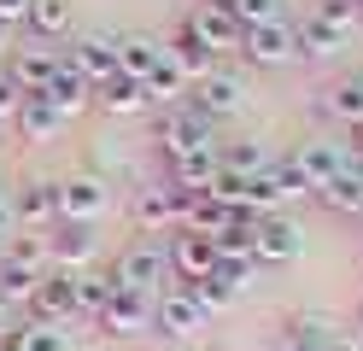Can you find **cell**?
<instances>
[{
  "mask_svg": "<svg viewBox=\"0 0 363 351\" xmlns=\"http://www.w3.org/2000/svg\"><path fill=\"white\" fill-rule=\"evenodd\" d=\"M217 123L206 111H194L188 100L182 106H170V111H158L152 117V147L164 152V158H182V152H199V147H217V135H211Z\"/></svg>",
  "mask_w": 363,
  "mask_h": 351,
  "instance_id": "1",
  "label": "cell"
},
{
  "mask_svg": "<svg viewBox=\"0 0 363 351\" xmlns=\"http://www.w3.org/2000/svg\"><path fill=\"white\" fill-rule=\"evenodd\" d=\"M211 328V316L199 311V299L188 293V287H170V293H158L152 299V334H164V340H176V345H188V340H199Z\"/></svg>",
  "mask_w": 363,
  "mask_h": 351,
  "instance_id": "2",
  "label": "cell"
},
{
  "mask_svg": "<svg viewBox=\"0 0 363 351\" xmlns=\"http://www.w3.org/2000/svg\"><path fill=\"white\" fill-rule=\"evenodd\" d=\"M111 281H118V287H129V293L158 299V293H164V281H170V257H164V246L135 240V246L118 257V264H111Z\"/></svg>",
  "mask_w": 363,
  "mask_h": 351,
  "instance_id": "3",
  "label": "cell"
},
{
  "mask_svg": "<svg viewBox=\"0 0 363 351\" xmlns=\"http://www.w3.org/2000/svg\"><path fill=\"white\" fill-rule=\"evenodd\" d=\"M59 53H65V65H71L88 88H106L111 77H118V35L88 30V35H77V41H59Z\"/></svg>",
  "mask_w": 363,
  "mask_h": 351,
  "instance_id": "4",
  "label": "cell"
},
{
  "mask_svg": "<svg viewBox=\"0 0 363 351\" xmlns=\"http://www.w3.org/2000/svg\"><path fill=\"white\" fill-rule=\"evenodd\" d=\"M240 59L258 65V70H281V65L299 59V30H293L287 18L258 23V30H240Z\"/></svg>",
  "mask_w": 363,
  "mask_h": 351,
  "instance_id": "5",
  "label": "cell"
},
{
  "mask_svg": "<svg viewBox=\"0 0 363 351\" xmlns=\"http://www.w3.org/2000/svg\"><path fill=\"white\" fill-rule=\"evenodd\" d=\"M299 252H305V228L287 211H269V217L252 223V257L258 264H293Z\"/></svg>",
  "mask_w": 363,
  "mask_h": 351,
  "instance_id": "6",
  "label": "cell"
},
{
  "mask_svg": "<svg viewBox=\"0 0 363 351\" xmlns=\"http://www.w3.org/2000/svg\"><path fill=\"white\" fill-rule=\"evenodd\" d=\"M94 328H100V334H111V340H147V334H152V299L118 287V293L106 299V311H100Z\"/></svg>",
  "mask_w": 363,
  "mask_h": 351,
  "instance_id": "7",
  "label": "cell"
},
{
  "mask_svg": "<svg viewBox=\"0 0 363 351\" xmlns=\"http://www.w3.org/2000/svg\"><path fill=\"white\" fill-rule=\"evenodd\" d=\"M164 257H170V281H176V287H194V281H206V275L217 269V246H211V234H188V228H176V234H170Z\"/></svg>",
  "mask_w": 363,
  "mask_h": 351,
  "instance_id": "8",
  "label": "cell"
},
{
  "mask_svg": "<svg viewBox=\"0 0 363 351\" xmlns=\"http://www.w3.org/2000/svg\"><path fill=\"white\" fill-rule=\"evenodd\" d=\"M188 94H194L188 106H194V111H206L211 123H223V117H235V111L246 106V82H240V70H223V65L211 70V77H199Z\"/></svg>",
  "mask_w": 363,
  "mask_h": 351,
  "instance_id": "9",
  "label": "cell"
},
{
  "mask_svg": "<svg viewBox=\"0 0 363 351\" xmlns=\"http://www.w3.org/2000/svg\"><path fill=\"white\" fill-rule=\"evenodd\" d=\"M59 70V47L53 41H24V47H6V77L18 82V94H41Z\"/></svg>",
  "mask_w": 363,
  "mask_h": 351,
  "instance_id": "10",
  "label": "cell"
},
{
  "mask_svg": "<svg viewBox=\"0 0 363 351\" xmlns=\"http://www.w3.org/2000/svg\"><path fill=\"white\" fill-rule=\"evenodd\" d=\"M24 311H30L35 322L71 328V322H77V275H71V269H48V275H41V287H35V299L24 304Z\"/></svg>",
  "mask_w": 363,
  "mask_h": 351,
  "instance_id": "11",
  "label": "cell"
},
{
  "mask_svg": "<svg viewBox=\"0 0 363 351\" xmlns=\"http://www.w3.org/2000/svg\"><path fill=\"white\" fill-rule=\"evenodd\" d=\"M106 182L100 176H71V182H59V223H82V228H94L106 217Z\"/></svg>",
  "mask_w": 363,
  "mask_h": 351,
  "instance_id": "12",
  "label": "cell"
},
{
  "mask_svg": "<svg viewBox=\"0 0 363 351\" xmlns=\"http://www.w3.org/2000/svg\"><path fill=\"white\" fill-rule=\"evenodd\" d=\"M48 246H53V269L88 275V269L100 264V240H94V228H82V223H53Z\"/></svg>",
  "mask_w": 363,
  "mask_h": 351,
  "instance_id": "13",
  "label": "cell"
},
{
  "mask_svg": "<svg viewBox=\"0 0 363 351\" xmlns=\"http://www.w3.org/2000/svg\"><path fill=\"white\" fill-rule=\"evenodd\" d=\"M182 23H188V30L206 41L217 59H223V53H240V23H235V12H229V6H211V0H199V6L182 18Z\"/></svg>",
  "mask_w": 363,
  "mask_h": 351,
  "instance_id": "14",
  "label": "cell"
},
{
  "mask_svg": "<svg viewBox=\"0 0 363 351\" xmlns=\"http://www.w3.org/2000/svg\"><path fill=\"white\" fill-rule=\"evenodd\" d=\"M135 228H141V234H176L182 228V199H176L170 182L135 194Z\"/></svg>",
  "mask_w": 363,
  "mask_h": 351,
  "instance_id": "15",
  "label": "cell"
},
{
  "mask_svg": "<svg viewBox=\"0 0 363 351\" xmlns=\"http://www.w3.org/2000/svg\"><path fill=\"white\" fill-rule=\"evenodd\" d=\"M334 316H323V311H293L287 322H281V334H276V351H328V340H334Z\"/></svg>",
  "mask_w": 363,
  "mask_h": 351,
  "instance_id": "16",
  "label": "cell"
},
{
  "mask_svg": "<svg viewBox=\"0 0 363 351\" xmlns=\"http://www.w3.org/2000/svg\"><path fill=\"white\" fill-rule=\"evenodd\" d=\"M12 223L18 228H48L59 223V182H24L12 194Z\"/></svg>",
  "mask_w": 363,
  "mask_h": 351,
  "instance_id": "17",
  "label": "cell"
},
{
  "mask_svg": "<svg viewBox=\"0 0 363 351\" xmlns=\"http://www.w3.org/2000/svg\"><path fill=\"white\" fill-rule=\"evenodd\" d=\"M41 100H48V106L65 117V123H71V117H82L88 106H94V88H88V82L77 77V70L65 65V53H59V70H53V82L41 88Z\"/></svg>",
  "mask_w": 363,
  "mask_h": 351,
  "instance_id": "18",
  "label": "cell"
},
{
  "mask_svg": "<svg viewBox=\"0 0 363 351\" xmlns=\"http://www.w3.org/2000/svg\"><path fill=\"white\" fill-rule=\"evenodd\" d=\"M316 205H323L328 211V217H363V170H357V164H352V170H340V176H328L323 187H316V194H311Z\"/></svg>",
  "mask_w": 363,
  "mask_h": 351,
  "instance_id": "19",
  "label": "cell"
},
{
  "mask_svg": "<svg viewBox=\"0 0 363 351\" xmlns=\"http://www.w3.org/2000/svg\"><path fill=\"white\" fill-rule=\"evenodd\" d=\"M293 158H299V170H305V182H311V194H316V187H323L328 176L352 170V158H346V147H340L334 135H323V140H305V147L293 152Z\"/></svg>",
  "mask_w": 363,
  "mask_h": 351,
  "instance_id": "20",
  "label": "cell"
},
{
  "mask_svg": "<svg viewBox=\"0 0 363 351\" xmlns=\"http://www.w3.org/2000/svg\"><path fill=\"white\" fill-rule=\"evenodd\" d=\"M223 170V158L217 147H199V152H182L170 158V187H182V194H211V182Z\"/></svg>",
  "mask_w": 363,
  "mask_h": 351,
  "instance_id": "21",
  "label": "cell"
},
{
  "mask_svg": "<svg viewBox=\"0 0 363 351\" xmlns=\"http://www.w3.org/2000/svg\"><path fill=\"white\" fill-rule=\"evenodd\" d=\"M188 70H182L176 59H170V47H164V53H158V65L147 70V100L158 106V111H170V106H182V100H188Z\"/></svg>",
  "mask_w": 363,
  "mask_h": 351,
  "instance_id": "22",
  "label": "cell"
},
{
  "mask_svg": "<svg viewBox=\"0 0 363 351\" xmlns=\"http://www.w3.org/2000/svg\"><path fill=\"white\" fill-rule=\"evenodd\" d=\"M12 129H18V140H30V147H41V140H53L59 129H65V117L41 100V94H24V106L12 111Z\"/></svg>",
  "mask_w": 363,
  "mask_h": 351,
  "instance_id": "23",
  "label": "cell"
},
{
  "mask_svg": "<svg viewBox=\"0 0 363 351\" xmlns=\"http://www.w3.org/2000/svg\"><path fill=\"white\" fill-rule=\"evenodd\" d=\"M316 111L328 117V123H363V77H346V82H328L316 94Z\"/></svg>",
  "mask_w": 363,
  "mask_h": 351,
  "instance_id": "24",
  "label": "cell"
},
{
  "mask_svg": "<svg viewBox=\"0 0 363 351\" xmlns=\"http://www.w3.org/2000/svg\"><path fill=\"white\" fill-rule=\"evenodd\" d=\"M94 106L106 117H147V82H135V77H111L106 88H94Z\"/></svg>",
  "mask_w": 363,
  "mask_h": 351,
  "instance_id": "25",
  "label": "cell"
},
{
  "mask_svg": "<svg viewBox=\"0 0 363 351\" xmlns=\"http://www.w3.org/2000/svg\"><path fill=\"white\" fill-rule=\"evenodd\" d=\"M0 345H12V351H71V328H59V322H12V334L0 340Z\"/></svg>",
  "mask_w": 363,
  "mask_h": 351,
  "instance_id": "26",
  "label": "cell"
},
{
  "mask_svg": "<svg viewBox=\"0 0 363 351\" xmlns=\"http://www.w3.org/2000/svg\"><path fill=\"white\" fill-rule=\"evenodd\" d=\"M0 264H18V269L48 275V269H53V246H48V234H41V228H18V234H6V257H0Z\"/></svg>",
  "mask_w": 363,
  "mask_h": 351,
  "instance_id": "27",
  "label": "cell"
},
{
  "mask_svg": "<svg viewBox=\"0 0 363 351\" xmlns=\"http://www.w3.org/2000/svg\"><path fill=\"white\" fill-rule=\"evenodd\" d=\"M164 47H170V59H176L182 70H188V82H199V77H211V70H217V53H211V47L188 30V23H182V30H176Z\"/></svg>",
  "mask_w": 363,
  "mask_h": 351,
  "instance_id": "28",
  "label": "cell"
},
{
  "mask_svg": "<svg viewBox=\"0 0 363 351\" xmlns=\"http://www.w3.org/2000/svg\"><path fill=\"white\" fill-rule=\"evenodd\" d=\"M346 47H352V35L334 30V23H323L316 12L299 23V59H334V53H346Z\"/></svg>",
  "mask_w": 363,
  "mask_h": 351,
  "instance_id": "29",
  "label": "cell"
},
{
  "mask_svg": "<svg viewBox=\"0 0 363 351\" xmlns=\"http://www.w3.org/2000/svg\"><path fill=\"white\" fill-rule=\"evenodd\" d=\"M30 35L35 41H65V35H71V0H30Z\"/></svg>",
  "mask_w": 363,
  "mask_h": 351,
  "instance_id": "30",
  "label": "cell"
},
{
  "mask_svg": "<svg viewBox=\"0 0 363 351\" xmlns=\"http://www.w3.org/2000/svg\"><path fill=\"white\" fill-rule=\"evenodd\" d=\"M158 53H164V41H152V35H118V77L147 82V70L158 65Z\"/></svg>",
  "mask_w": 363,
  "mask_h": 351,
  "instance_id": "31",
  "label": "cell"
},
{
  "mask_svg": "<svg viewBox=\"0 0 363 351\" xmlns=\"http://www.w3.org/2000/svg\"><path fill=\"white\" fill-rule=\"evenodd\" d=\"M194 299H199V311H206V316H223V311H235V304H240V287H235V281L229 275H206V281H194V287H188Z\"/></svg>",
  "mask_w": 363,
  "mask_h": 351,
  "instance_id": "32",
  "label": "cell"
},
{
  "mask_svg": "<svg viewBox=\"0 0 363 351\" xmlns=\"http://www.w3.org/2000/svg\"><path fill=\"white\" fill-rule=\"evenodd\" d=\"M217 158H223V170H240V176H258L276 164L264 152V140H229V147H217Z\"/></svg>",
  "mask_w": 363,
  "mask_h": 351,
  "instance_id": "33",
  "label": "cell"
},
{
  "mask_svg": "<svg viewBox=\"0 0 363 351\" xmlns=\"http://www.w3.org/2000/svg\"><path fill=\"white\" fill-rule=\"evenodd\" d=\"M35 287H41V275H35V269L0 264V299H6L12 311H18V304H30V299H35Z\"/></svg>",
  "mask_w": 363,
  "mask_h": 351,
  "instance_id": "34",
  "label": "cell"
},
{
  "mask_svg": "<svg viewBox=\"0 0 363 351\" xmlns=\"http://www.w3.org/2000/svg\"><path fill=\"white\" fill-rule=\"evenodd\" d=\"M229 12L240 30H258V23H276L281 18V0H229Z\"/></svg>",
  "mask_w": 363,
  "mask_h": 351,
  "instance_id": "35",
  "label": "cell"
},
{
  "mask_svg": "<svg viewBox=\"0 0 363 351\" xmlns=\"http://www.w3.org/2000/svg\"><path fill=\"white\" fill-rule=\"evenodd\" d=\"M258 269H264V264H258L252 252H240V257H217V275H229V281H235L240 293H246V287L258 281Z\"/></svg>",
  "mask_w": 363,
  "mask_h": 351,
  "instance_id": "36",
  "label": "cell"
},
{
  "mask_svg": "<svg viewBox=\"0 0 363 351\" xmlns=\"http://www.w3.org/2000/svg\"><path fill=\"white\" fill-rule=\"evenodd\" d=\"M276 176H281V187H287V199H305L311 194V182H305V170H299V158H276Z\"/></svg>",
  "mask_w": 363,
  "mask_h": 351,
  "instance_id": "37",
  "label": "cell"
},
{
  "mask_svg": "<svg viewBox=\"0 0 363 351\" xmlns=\"http://www.w3.org/2000/svg\"><path fill=\"white\" fill-rule=\"evenodd\" d=\"M316 18H323V23H334V30H346V35H352L357 0H323V6H316Z\"/></svg>",
  "mask_w": 363,
  "mask_h": 351,
  "instance_id": "38",
  "label": "cell"
},
{
  "mask_svg": "<svg viewBox=\"0 0 363 351\" xmlns=\"http://www.w3.org/2000/svg\"><path fill=\"white\" fill-rule=\"evenodd\" d=\"M18 106H24V94H18V82L0 70V123H12V111H18Z\"/></svg>",
  "mask_w": 363,
  "mask_h": 351,
  "instance_id": "39",
  "label": "cell"
},
{
  "mask_svg": "<svg viewBox=\"0 0 363 351\" xmlns=\"http://www.w3.org/2000/svg\"><path fill=\"white\" fill-rule=\"evenodd\" d=\"M328 351H363V328H357V322H352V328H334Z\"/></svg>",
  "mask_w": 363,
  "mask_h": 351,
  "instance_id": "40",
  "label": "cell"
},
{
  "mask_svg": "<svg viewBox=\"0 0 363 351\" xmlns=\"http://www.w3.org/2000/svg\"><path fill=\"white\" fill-rule=\"evenodd\" d=\"M340 147H346V158L363 170V123H346V140H340Z\"/></svg>",
  "mask_w": 363,
  "mask_h": 351,
  "instance_id": "41",
  "label": "cell"
},
{
  "mask_svg": "<svg viewBox=\"0 0 363 351\" xmlns=\"http://www.w3.org/2000/svg\"><path fill=\"white\" fill-rule=\"evenodd\" d=\"M24 18H30V0H0V23H6V30L24 23Z\"/></svg>",
  "mask_w": 363,
  "mask_h": 351,
  "instance_id": "42",
  "label": "cell"
},
{
  "mask_svg": "<svg viewBox=\"0 0 363 351\" xmlns=\"http://www.w3.org/2000/svg\"><path fill=\"white\" fill-rule=\"evenodd\" d=\"M12 322H18V316H12V304H6V299H0V340H6V334H12Z\"/></svg>",
  "mask_w": 363,
  "mask_h": 351,
  "instance_id": "43",
  "label": "cell"
},
{
  "mask_svg": "<svg viewBox=\"0 0 363 351\" xmlns=\"http://www.w3.org/2000/svg\"><path fill=\"white\" fill-rule=\"evenodd\" d=\"M0 234H12V199L0 194Z\"/></svg>",
  "mask_w": 363,
  "mask_h": 351,
  "instance_id": "44",
  "label": "cell"
},
{
  "mask_svg": "<svg viewBox=\"0 0 363 351\" xmlns=\"http://www.w3.org/2000/svg\"><path fill=\"white\" fill-rule=\"evenodd\" d=\"M352 35H363V0H357V18H352Z\"/></svg>",
  "mask_w": 363,
  "mask_h": 351,
  "instance_id": "45",
  "label": "cell"
},
{
  "mask_svg": "<svg viewBox=\"0 0 363 351\" xmlns=\"http://www.w3.org/2000/svg\"><path fill=\"white\" fill-rule=\"evenodd\" d=\"M206 351H235V345H229V340H211V345H206Z\"/></svg>",
  "mask_w": 363,
  "mask_h": 351,
  "instance_id": "46",
  "label": "cell"
},
{
  "mask_svg": "<svg viewBox=\"0 0 363 351\" xmlns=\"http://www.w3.org/2000/svg\"><path fill=\"white\" fill-rule=\"evenodd\" d=\"M0 41H6V47H12V30H6V23H0Z\"/></svg>",
  "mask_w": 363,
  "mask_h": 351,
  "instance_id": "47",
  "label": "cell"
},
{
  "mask_svg": "<svg viewBox=\"0 0 363 351\" xmlns=\"http://www.w3.org/2000/svg\"><path fill=\"white\" fill-rule=\"evenodd\" d=\"M0 194H6V170H0Z\"/></svg>",
  "mask_w": 363,
  "mask_h": 351,
  "instance_id": "48",
  "label": "cell"
},
{
  "mask_svg": "<svg viewBox=\"0 0 363 351\" xmlns=\"http://www.w3.org/2000/svg\"><path fill=\"white\" fill-rule=\"evenodd\" d=\"M0 257H6V234H0Z\"/></svg>",
  "mask_w": 363,
  "mask_h": 351,
  "instance_id": "49",
  "label": "cell"
},
{
  "mask_svg": "<svg viewBox=\"0 0 363 351\" xmlns=\"http://www.w3.org/2000/svg\"><path fill=\"white\" fill-rule=\"evenodd\" d=\"M211 6H229V0H211Z\"/></svg>",
  "mask_w": 363,
  "mask_h": 351,
  "instance_id": "50",
  "label": "cell"
},
{
  "mask_svg": "<svg viewBox=\"0 0 363 351\" xmlns=\"http://www.w3.org/2000/svg\"><path fill=\"white\" fill-rule=\"evenodd\" d=\"M0 135H6V123H0Z\"/></svg>",
  "mask_w": 363,
  "mask_h": 351,
  "instance_id": "51",
  "label": "cell"
},
{
  "mask_svg": "<svg viewBox=\"0 0 363 351\" xmlns=\"http://www.w3.org/2000/svg\"><path fill=\"white\" fill-rule=\"evenodd\" d=\"M0 351H12V345H0Z\"/></svg>",
  "mask_w": 363,
  "mask_h": 351,
  "instance_id": "52",
  "label": "cell"
},
{
  "mask_svg": "<svg viewBox=\"0 0 363 351\" xmlns=\"http://www.w3.org/2000/svg\"><path fill=\"white\" fill-rule=\"evenodd\" d=\"M357 328H363V316H357Z\"/></svg>",
  "mask_w": 363,
  "mask_h": 351,
  "instance_id": "53",
  "label": "cell"
},
{
  "mask_svg": "<svg viewBox=\"0 0 363 351\" xmlns=\"http://www.w3.org/2000/svg\"><path fill=\"white\" fill-rule=\"evenodd\" d=\"M357 223H363V217H357Z\"/></svg>",
  "mask_w": 363,
  "mask_h": 351,
  "instance_id": "54",
  "label": "cell"
}]
</instances>
